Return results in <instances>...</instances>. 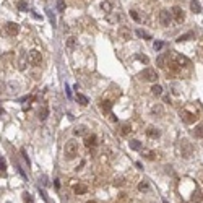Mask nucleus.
I'll return each mask as SVG.
<instances>
[{
	"label": "nucleus",
	"mask_w": 203,
	"mask_h": 203,
	"mask_svg": "<svg viewBox=\"0 0 203 203\" xmlns=\"http://www.w3.org/2000/svg\"><path fill=\"white\" fill-rule=\"evenodd\" d=\"M63 154L67 159H75L78 156V143L75 140H68L63 146Z\"/></svg>",
	"instance_id": "1"
},
{
	"label": "nucleus",
	"mask_w": 203,
	"mask_h": 203,
	"mask_svg": "<svg viewBox=\"0 0 203 203\" xmlns=\"http://www.w3.org/2000/svg\"><path fill=\"white\" fill-rule=\"evenodd\" d=\"M140 78L143 81H156L158 80V73H156L154 68H145V70L140 73Z\"/></svg>",
	"instance_id": "2"
},
{
	"label": "nucleus",
	"mask_w": 203,
	"mask_h": 203,
	"mask_svg": "<svg viewBox=\"0 0 203 203\" xmlns=\"http://www.w3.org/2000/svg\"><path fill=\"white\" fill-rule=\"evenodd\" d=\"M28 60L31 62V65H34V67L41 65V62H42V55H41V52H39L38 49L29 50V54H28Z\"/></svg>",
	"instance_id": "3"
},
{
	"label": "nucleus",
	"mask_w": 203,
	"mask_h": 203,
	"mask_svg": "<svg viewBox=\"0 0 203 203\" xmlns=\"http://www.w3.org/2000/svg\"><path fill=\"white\" fill-rule=\"evenodd\" d=\"M171 21H172V15L169 13L168 10H161V11H159V23H161V26L168 28V26H171Z\"/></svg>",
	"instance_id": "4"
},
{
	"label": "nucleus",
	"mask_w": 203,
	"mask_h": 203,
	"mask_svg": "<svg viewBox=\"0 0 203 203\" xmlns=\"http://www.w3.org/2000/svg\"><path fill=\"white\" fill-rule=\"evenodd\" d=\"M192 151H193V148H192V145H190L189 141L187 140L180 141V153H182V156L185 158V159H189V158L192 156Z\"/></svg>",
	"instance_id": "5"
},
{
	"label": "nucleus",
	"mask_w": 203,
	"mask_h": 203,
	"mask_svg": "<svg viewBox=\"0 0 203 203\" xmlns=\"http://www.w3.org/2000/svg\"><path fill=\"white\" fill-rule=\"evenodd\" d=\"M171 15L174 16V20L177 21V23H184V20H185V13H184V10L180 7H172V10H171Z\"/></svg>",
	"instance_id": "6"
},
{
	"label": "nucleus",
	"mask_w": 203,
	"mask_h": 203,
	"mask_svg": "<svg viewBox=\"0 0 203 203\" xmlns=\"http://www.w3.org/2000/svg\"><path fill=\"white\" fill-rule=\"evenodd\" d=\"M180 117H182V120L185 124H195V120L198 119L197 114H192V112H189V111H182L180 112Z\"/></svg>",
	"instance_id": "7"
},
{
	"label": "nucleus",
	"mask_w": 203,
	"mask_h": 203,
	"mask_svg": "<svg viewBox=\"0 0 203 203\" xmlns=\"http://www.w3.org/2000/svg\"><path fill=\"white\" fill-rule=\"evenodd\" d=\"M5 31H7L10 36H16L18 33H20V26H18L16 23H7V26H5Z\"/></svg>",
	"instance_id": "8"
},
{
	"label": "nucleus",
	"mask_w": 203,
	"mask_h": 203,
	"mask_svg": "<svg viewBox=\"0 0 203 203\" xmlns=\"http://www.w3.org/2000/svg\"><path fill=\"white\" fill-rule=\"evenodd\" d=\"M96 145H98V137L96 135H88L84 138V146L86 148H94Z\"/></svg>",
	"instance_id": "9"
},
{
	"label": "nucleus",
	"mask_w": 203,
	"mask_h": 203,
	"mask_svg": "<svg viewBox=\"0 0 203 203\" xmlns=\"http://www.w3.org/2000/svg\"><path fill=\"white\" fill-rule=\"evenodd\" d=\"M175 63H177L179 67H189L190 65V60L187 59V57H184V55H175V60H174Z\"/></svg>",
	"instance_id": "10"
},
{
	"label": "nucleus",
	"mask_w": 203,
	"mask_h": 203,
	"mask_svg": "<svg viewBox=\"0 0 203 203\" xmlns=\"http://www.w3.org/2000/svg\"><path fill=\"white\" fill-rule=\"evenodd\" d=\"M119 34H120V38H122L124 41H128V39L132 38V33H130V29L127 28V26H122V28L119 29Z\"/></svg>",
	"instance_id": "11"
},
{
	"label": "nucleus",
	"mask_w": 203,
	"mask_h": 203,
	"mask_svg": "<svg viewBox=\"0 0 203 203\" xmlns=\"http://www.w3.org/2000/svg\"><path fill=\"white\" fill-rule=\"evenodd\" d=\"M47 116H49V107H47V104H44V106H42V109L39 111V120L44 122V120L47 119Z\"/></svg>",
	"instance_id": "12"
},
{
	"label": "nucleus",
	"mask_w": 203,
	"mask_h": 203,
	"mask_svg": "<svg viewBox=\"0 0 203 203\" xmlns=\"http://www.w3.org/2000/svg\"><path fill=\"white\" fill-rule=\"evenodd\" d=\"M146 135H148V137H150V138H153V140H154V138H159V135H161V132H159V130H158V128H154V127H150V128L146 130Z\"/></svg>",
	"instance_id": "13"
},
{
	"label": "nucleus",
	"mask_w": 203,
	"mask_h": 203,
	"mask_svg": "<svg viewBox=\"0 0 203 203\" xmlns=\"http://www.w3.org/2000/svg\"><path fill=\"white\" fill-rule=\"evenodd\" d=\"M107 21L109 23H112V25H117V23H119L120 21V15L119 13H107Z\"/></svg>",
	"instance_id": "14"
},
{
	"label": "nucleus",
	"mask_w": 203,
	"mask_h": 203,
	"mask_svg": "<svg viewBox=\"0 0 203 203\" xmlns=\"http://www.w3.org/2000/svg\"><path fill=\"white\" fill-rule=\"evenodd\" d=\"M101 10L104 11V13H111V11H112V4L109 2V0L101 2Z\"/></svg>",
	"instance_id": "15"
},
{
	"label": "nucleus",
	"mask_w": 203,
	"mask_h": 203,
	"mask_svg": "<svg viewBox=\"0 0 203 203\" xmlns=\"http://www.w3.org/2000/svg\"><path fill=\"white\" fill-rule=\"evenodd\" d=\"M73 190H75V193H77V195H83V193H86L88 187L84 185V184H78V185L73 187Z\"/></svg>",
	"instance_id": "16"
},
{
	"label": "nucleus",
	"mask_w": 203,
	"mask_h": 203,
	"mask_svg": "<svg viewBox=\"0 0 203 203\" xmlns=\"http://www.w3.org/2000/svg\"><path fill=\"white\" fill-rule=\"evenodd\" d=\"M190 10H192L193 13H202V5H200L197 0H192V2H190Z\"/></svg>",
	"instance_id": "17"
},
{
	"label": "nucleus",
	"mask_w": 203,
	"mask_h": 203,
	"mask_svg": "<svg viewBox=\"0 0 203 203\" xmlns=\"http://www.w3.org/2000/svg\"><path fill=\"white\" fill-rule=\"evenodd\" d=\"M101 109L104 114H111V109H112V102L111 101H102L101 102Z\"/></svg>",
	"instance_id": "18"
},
{
	"label": "nucleus",
	"mask_w": 203,
	"mask_h": 203,
	"mask_svg": "<svg viewBox=\"0 0 203 203\" xmlns=\"http://www.w3.org/2000/svg\"><path fill=\"white\" fill-rule=\"evenodd\" d=\"M77 101L80 102L81 106H88V104H89V99H88L84 94H81V93H78V91H77Z\"/></svg>",
	"instance_id": "19"
},
{
	"label": "nucleus",
	"mask_w": 203,
	"mask_h": 203,
	"mask_svg": "<svg viewBox=\"0 0 203 203\" xmlns=\"http://www.w3.org/2000/svg\"><path fill=\"white\" fill-rule=\"evenodd\" d=\"M193 36H195V34L190 31V33H185V34H180L177 39H175V41H177V42H185V41H189V39H192Z\"/></svg>",
	"instance_id": "20"
},
{
	"label": "nucleus",
	"mask_w": 203,
	"mask_h": 203,
	"mask_svg": "<svg viewBox=\"0 0 203 203\" xmlns=\"http://www.w3.org/2000/svg\"><path fill=\"white\" fill-rule=\"evenodd\" d=\"M202 200H203V195H202V192H200V190L197 189L195 192L192 193V202H193V203H200Z\"/></svg>",
	"instance_id": "21"
},
{
	"label": "nucleus",
	"mask_w": 203,
	"mask_h": 203,
	"mask_svg": "<svg viewBox=\"0 0 203 203\" xmlns=\"http://www.w3.org/2000/svg\"><path fill=\"white\" fill-rule=\"evenodd\" d=\"M130 132H132V127H130V124H122V125H120V135H124V137H125V135H128Z\"/></svg>",
	"instance_id": "22"
},
{
	"label": "nucleus",
	"mask_w": 203,
	"mask_h": 203,
	"mask_svg": "<svg viewBox=\"0 0 203 203\" xmlns=\"http://www.w3.org/2000/svg\"><path fill=\"white\" fill-rule=\"evenodd\" d=\"M73 133L77 135V137H81V135H84V133H86V125H78V127H75Z\"/></svg>",
	"instance_id": "23"
},
{
	"label": "nucleus",
	"mask_w": 203,
	"mask_h": 203,
	"mask_svg": "<svg viewBox=\"0 0 203 203\" xmlns=\"http://www.w3.org/2000/svg\"><path fill=\"white\" fill-rule=\"evenodd\" d=\"M151 93H153L154 96H161L163 94V86L161 84H153V86H151Z\"/></svg>",
	"instance_id": "24"
},
{
	"label": "nucleus",
	"mask_w": 203,
	"mask_h": 203,
	"mask_svg": "<svg viewBox=\"0 0 203 203\" xmlns=\"http://www.w3.org/2000/svg\"><path fill=\"white\" fill-rule=\"evenodd\" d=\"M192 135H193L195 138H203V125L195 127V130L192 132Z\"/></svg>",
	"instance_id": "25"
},
{
	"label": "nucleus",
	"mask_w": 203,
	"mask_h": 203,
	"mask_svg": "<svg viewBox=\"0 0 203 203\" xmlns=\"http://www.w3.org/2000/svg\"><path fill=\"white\" fill-rule=\"evenodd\" d=\"M166 57H168V55H166V54H163V55H159L156 59V63H158V67H159V68H164V67H166Z\"/></svg>",
	"instance_id": "26"
},
{
	"label": "nucleus",
	"mask_w": 203,
	"mask_h": 203,
	"mask_svg": "<svg viewBox=\"0 0 203 203\" xmlns=\"http://www.w3.org/2000/svg\"><path fill=\"white\" fill-rule=\"evenodd\" d=\"M128 145H130V150H133V151H140L141 150V143L138 140H132Z\"/></svg>",
	"instance_id": "27"
},
{
	"label": "nucleus",
	"mask_w": 203,
	"mask_h": 203,
	"mask_svg": "<svg viewBox=\"0 0 203 203\" xmlns=\"http://www.w3.org/2000/svg\"><path fill=\"white\" fill-rule=\"evenodd\" d=\"M138 190H140V192H148V190H150V185H148V182L141 180V182L138 184Z\"/></svg>",
	"instance_id": "28"
},
{
	"label": "nucleus",
	"mask_w": 203,
	"mask_h": 203,
	"mask_svg": "<svg viewBox=\"0 0 203 203\" xmlns=\"http://www.w3.org/2000/svg\"><path fill=\"white\" fill-rule=\"evenodd\" d=\"M137 34L140 36V38L146 39V41H150V39H151V34H148V33H146V31H143V29H137Z\"/></svg>",
	"instance_id": "29"
},
{
	"label": "nucleus",
	"mask_w": 203,
	"mask_h": 203,
	"mask_svg": "<svg viewBox=\"0 0 203 203\" xmlns=\"http://www.w3.org/2000/svg\"><path fill=\"white\" fill-rule=\"evenodd\" d=\"M163 47H164V42H163V41H156V42L153 44V49L156 50V52H159V50H161Z\"/></svg>",
	"instance_id": "30"
},
{
	"label": "nucleus",
	"mask_w": 203,
	"mask_h": 203,
	"mask_svg": "<svg viewBox=\"0 0 203 203\" xmlns=\"http://www.w3.org/2000/svg\"><path fill=\"white\" fill-rule=\"evenodd\" d=\"M23 202H25V203H33V202H34V200H33V195H31V193H28V192H25V193H23Z\"/></svg>",
	"instance_id": "31"
},
{
	"label": "nucleus",
	"mask_w": 203,
	"mask_h": 203,
	"mask_svg": "<svg viewBox=\"0 0 203 203\" xmlns=\"http://www.w3.org/2000/svg\"><path fill=\"white\" fill-rule=\"evenodd\" d=\"M18 10H21V11L28 10V4H26L25 0H20V2H18Z\"/></svg>",
	"instance_id": "32"
},
{
	"label": "nucleus",
	"mask_w": 203,
	"mask_h": 203,
	"mask_svg": "<svg viewBox=\"0 0 203 203\" xmlns=\"http://www.w3.org/2000/svg\"><path fill=\"white\" fill-rule=\"evenodd\" d=\"M57 10H59L60 13L65 11V2H63V0H57Z\"/></svg>",
	"instance_id": "33"
},
{
	"label": "nucleus",
	"mask_w": 203,
	"mask_h": 203,
	"mask_svg": "<svg viewBox=\"0 0 203 203\" xmlns=\"http://www.w3.org/2000/svg\"><path fill=\"white\" fill-rule=\"evenodd\" d=\"M124 184H125V179L124 177H116L114 179V185L116 187H120V185H124Z\"/></svg>",
	"instance_id": "34"
},
{
	"label": "nucleus",
	"mask_w": 203,
	"mask_h": 203,
	"mask_svg": "<svg viewBox=\"0 0 203 203\" xmlns=\"http://www.w3.org/2000/svg\"><path fill=\"white\" fill-rule=\"evenodd\" d=\"M5 171H7V163H5L4 158H0V172L5 174Z\"/></svg>",
	"instance_id": "35"
},
{
	"label": "nucleus",
	"mask_w": 203,
	"mask_h": 203,
	"mask_svg": "<svg viewBox=\"0 0 203 203\" xmlns=\"http://www.w3.org/2000/svg\"><path fill=\"white\" fill-rule=\"evenodd\" d=\"M143 156L146 158V159H150V161H153V159H154V153H153V151H143Z\"/></svg>",
	"instance_id": "36"
},
{
	"label": "nucleus",
	"mask_w": 203,
	"mask_h": 203,
	"mask_svg": "<svg viewBox=\"0 0 203 203\" xmlns=\"http://www.w3.org/2000/svg\"><path fill=\"white\" fill-rule=\"evenodd\" d=\"M46 13L49 15V20H50V23H52V26H55V16H54V13L50 10H46Z\"/></svg>",
	"instance_id": "37"
},
{
	"label": "nucleus",
	"mask_w": 203,
	"mask_h": 203,
	"mask_svg": "<svg viewBox=\"0 0 203 203\" xmlns=\"http://www.w3.org/2000/svg\"><path fill=\"white\" fill-rule=\"evenodd\" d=\"M135 57H137V59L140 60V62H145V63H148V62H150V59H148L146 55H141V54H137Z\"/></svg>",
	"instance_id": "38"
},
{
	"label": "nucleus",
	"mask_w": 203,
	"mask_h": 203,
	"mask_svg": "<svg viewBox=\"0 0 203 203\" xmlns=\"http://www.w3.org/2000/svg\"><path fill=\"white\" fill-rule=\"evenodd\" d=\"M67 46L70 47V49H73V47H75V38H68V41H67Z\"/></svg>",
	"instance_id": "39"
},
{
	"label": "nucleus",
	"mask_w": 203,
	"mask_h": 203,
	"mask_svg": "<svg viewBox=\"0 0 203 203\" xmlns=\"http://www.w3.org/2000/svg\"><path fill=\"white\" fill-rule=\"evenodd\" d=\"M130 16H132L135 21H140V16H138V13H137L135 10H132V11H130Z\"/></svg>",
	"instance_id": "40"
},
{
	"label": "nucleus",
	"mask_w": 203,
	"mask_h": 203,
	"mask_svg": "<svg viewBox=\"0 0 203 203\" xmlns=\"http://www.w3.org/2000/svg\"><path fill=\"white\" fill-rule=\"evenodd\" d=\"M21 154H23V158H25V161H26V164H31V163H29V158H28V154H26V150H21Z\"/></svg>",
	"instance_id": "41"
},
{
	"label": "nucleus",
	"mask_w": 203,
	"mask_h": 203,
	"mask_svg": "<svg viewBox=\"0 0 203 203\" xmlns=\"http://www.w3.org/2000/svg\"><path fill=\"white\" fill-rule=\"evenodd\" d=\"M54 187H55L57 190L60 189V180H59V179H55V180H54Z\"/></svg>",
	"instance_id": "42"
},
{
	"label": "nucleus",
	"mask_w": 203,
	"mask_h": 203,
	"mask_svg": "<svg viewBox=\"0 0 203 203\" xmlns=\"http://www.w3.org/2000/svg\"><path fill=\"white\" fill-rule=\"evenodd\" d=\"M65 91H67V96H68V98H72V91H70V88H68V86H65Z\"/></svg>",
	"instance_id": "43"
},
{
	"label": "nucleus",
	"mask_w": 203,
	"mask_h": 203,
	"mask_svg": "<svg viewBox=\"0 0 203 203\" xmlns=\"http://www.w3.org/2000/svg\"><path fill=\"white\" fill-rule=\"evenodd\" d=\"M0 93H4V83H0Z\"/></svg>",
	"instance_id": "44"
},
{
	"label": "nucleus",
	"mask_w": 203,
	"mask_h": 203,
	"mask_svg": "<svg viewBox=\"0 0 203 203\" xmlns=\"http://www.w3.org/2000/svg\"><path fill=\"white\" fill-rule=\"evenodd\" d=\"M2 114H4V109H2V107H0V116H2Z\"/></svg>",
	"instance_id": "45"
},
{
	"label": "nucleus",
	"mask_w": 203,
	"mask_h": 203,
	"mask_svg": "<svg viewBox=\"0 0 203 203\" xmlns=\"http://www.w3.org/2000/svg\"><path fill=\"white\" fill-rule=\"evenodd\" d=\"M86 203H96V202H93V200H91V202H86Z\"/></svg>",
	"instance_id": "46"
},
{
	"label": "nucleus",
	"mask_w": 203,
	"mask_h": 203,
	"mask_svg": "<svg viewBox=\"0 0 203 203\" xmlns=\"http://www.w3.org/2000/svg\"><path fill=\"white\" fill-rule=\"evenodd\" d=\"M7 203H10V202H7Z\"/></svg>",
	"instance_id": "47"
}]
</instances>
